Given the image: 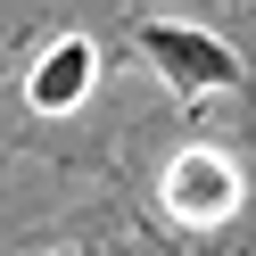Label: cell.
I'll use <instances>...</instances> for the list:
<instances>
[{"instance_id":"cell-1","label":"cell","mask_w":256,"mask_h":256,"mask_svg":"<svg viewBox=\"0 0 256 256\" xmlns=\"http://www.w3.org/2000/svg\"><path fill=\"white\" fill-rule=\"evenodd\" d=\"M132 42H140V58H149V66L166 74L182 100H215V91H232V83H240V58H232V42L198 34V25H166V17H149Z\"/></svg>"},{"instance_id":"cell-3","label":"cell","mask_w":256,"mask_h":256,"mask_svg":"<svg viewBox=\"0 0 256 256\" xmlns=\"http://www.w3.org/2000/svg\"><path fill=\"white\" fill-rule=\"evenodd\" d=\"M91 74H100V50H91L83 34H66V42H50V50H42V66H34V83H25V100H34L42 116H66V108L91 91Z\"/></svg>"},{"instance_id":"cell-4","label":"cell","mask_w":256,"mask_h":256,"mask_svg":"<svg viewBox=\"0 0 256 256\" xmlns=\"http://www.w3.org/2000/svg\"><path fill=\"white\" fill-rule=\"evenodd\" d=\"M50 256H91V248H50Z\"/></svg>"},{"instance_id":"cell-2","label":"cell","mask_w":256,"mask_h":256,"mask_svg":"<svg viewBox=\"0 0 256 256\" xmlns=\"http://www.w3.org/2000/svg\"><path fill=\"white\" fill-rule=\"evenodd\" d=\"M166 206L182 223H223L240 206V174H232V157L223 149H182L166 166Z\"/></svg>"}]
</instances>
